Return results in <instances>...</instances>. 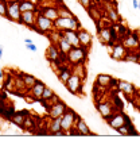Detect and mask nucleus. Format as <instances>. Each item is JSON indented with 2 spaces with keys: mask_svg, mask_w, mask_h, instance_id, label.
<instances>
[{
  "mask_svg": "<svg viewBox=\"0 0 140 158\" xmlns=\"http://www.w3.org/2000/svg\"><path fill=\"white\" fill-rule=\"evenodd\" d=\"M88 54H89L88 49L82 48V46H73L70 52L67 53L66 58L67 62L71 66H74V65H80V64H85L86 60H88Z\"/></svg>",
  "mask_w": 140,
  "mask_h": 158,
  "instance_id": "nucleus-1",
  "label": "nucleus"
},
{
  "mask_svg": "<svg viewBox=\"0 0 140 158\" xmlns=\"http://www.w3.org/2000/svg\"><path fill=\"white\" fill-rule=\"evenodd\" d=\"M80 27H81V23L75 15L71 18H58V19L54 22V28H57V30H59V31L78 30Z\"/></svg>",
  "mask_w": 140,
  "mask_h": 158,
  "instance_id": "nucleus-2",
  "label": "nucleus"
},
{
  "mask_svg": "<svg viewBox=\"0 0 140 158\" xmlns=\"http://www.w3.org/2000/svg\"><path fill=\"white\" fill-rule=\"evenodd\" d=\"M54 30V22L53 20L47 19L46 16H43L42 14H37V19H35V27L32 31H35V33H39L42 35H47L49 33H51Z\"/></svg>",
  "mask_w": 140,
  "mask_h": 158,
  "instance_id": "nucleus-3",
  "label": "nucleus"
},
{
  "mask_svg": "<svg viewBox=\"0 0 140 158\" xmlns=\"http://www.w3.org/2000/svg\"><path fill=\"white\" fill-rule=\"evenodd\" d=\"M78 116H80V115L75 112L73 108H67L66 112L61 116V128H62V131L65 132V135L69 134V131L74 127Z\"/></svg>",
  "mask_w": 140,
  "mask_h": 158,
  "instance_id": "nucleus-4",
  "label": "nucleus"
},
{
  "mask_svg": "<svg viewBox=\"0 0 140 158\" xmlns=\"http://www.w3.org/2000/svg\"><path fill=\"white\" fill-rule=\"evenodd\" d=\"M66 89L69 91L71 95H75V96H81L80 93H82V87H84V78L81 76H78L77 73L71 72V76L70 78L66 81L65 84Z\"/></svg>",
  "mask_w": 140,
  "mask_h": 158,
  "instance_id": "nucleus-5",
  "label": "nucleus"
},
{
  "mask_svg": "<svg viewBox=\"0 0 140 158\" xmlns=\"http://www.w3.org/2000/svg\"><path fill=\"white\" fill-rule=\"evenodd\" d=\"M22 11L19 8V0H7V19L19 23Z\"/></svg>",
  "mask_w": 140,
  "mask_h": 158,
  "instance_id": "nucleus-6",
  "label": "nucleus"
},
{
  "mask_svg": "<svg viewBox=\"0 0 140 158\" xmlns=\"http://www.w3.org/2000/svg\"><path fill=\"white\" fill-rule=\"evenodd\" d=\"M120 42L125 46V49H127L128 52H138L140 49V38H139V35L136 31H134V33H128Z\"/></svg>",
  "mask_w": 140,
  "mask_h": 158,
  "instance_id": "nucleus-7",
  "label": "nucleus"
},
{
  "mask_svg": "<svg viewBox=\"0 0 140 158\" xmlns=\"http://www.w3.org/2000/svg\"><path fill=\"white\" fill-rule=\"evenodd\" d=\"M69 108L67 107V104L63 102V100H58L57 103L51 104V106L47 107V116L50 118V119H54V118H59L62 116V115L66 112V110Z\"/></svg>",
  "mask_w": 140,
  "mask_h": 158,
  "instance_id": "nucleus-8",
  "label": "nucleus"
},
{
  "mask_svg": "<svg viewBox=\"0 0 140 158\" xmlns=\"http://www.w3.org/2000/svg\"><path fill=\"white\" fill-rule=\"evenodd\" d=\"M38 11L39 14H42L43 16H46L47 19L53 20V22H55L59 18L57 4H38Z\"/></svg>",
  "mask_w": 140,
  "mask_h": 158,
  "instance_id": "nucleus-9",
  "label": "nucleus"
},
{
  "mask_svg": "<svg viewBox=\"0 0 140 158\" xmlns=\"http://www.w3.org/2000/svg\"><path fill=\"white\" fill-rule=\"evenodd\" d=\"M97 37H98L101 45L104 46H112L113 44V39H112V26H102L98 27L97 30Z\"/></svg>",
  "mask_w": 140,
  "mask_h": 158,
  "instance_id": "nucleus-10",
  "label": "nucleus"
},
{
  "mask_svg": "<svg viewBox=\"0 0 140 158\" xmlns=\"http://www.w3.org/2000/svg\"><path fill=\"white\" fill-rule=\"evenodd\" d=\"M106 48L109 49V54L114 61H124V57L127 54V49L120 41L112 46H106Z\"/></svg>",
  "mask_w": 140,
  "mask_h": 158,
  "instance_id": "nucleus-11",
  "label": "nucleus"
},
{
  "mask_svg": "<svg viewBox=\"0 0 140 158\" xmlns=\"http://www.w3.org/2000/svg\"><path fill=\"white\" fill-rule=\"evenodd\" d=\"M104 7H105V16H106V19H109L110 23H121L120 22L121 18L117 11V4L105 2L104 3Z\"/></svg>",
  "mask_w": 140,
  "mask_h": 158,
  "instance_id": "nucleus-12",
  "label": "nucleus"
},
{
  "mask_svg": "<svg viewBox=\"0 0 140 158\" xmlns=\"http://www.w3.org/2000/svg\"><path fill=\"white\" fill-rule=\"evenodd\" d=\"M96 108L97 111H98V114L101 115V116L104 118V119H109L110 116H112L113 112H116V110H114L113 104L110 102H97L96 103Z\"/></svg>",
  "mask_w": 140,
  "mask_h": 158,
  "instance_id": "nucleus-13",
  "label": "nucleus"
},
{
  "mask_svg": "<svg viewBox=\"0 0 140 158\" xmlns=\"http://www.w3.org/2000/svg\"><path fill=\"white\" fill-rule=\"evenodd\" d=\"M37 14H38V10H35V11L22 12L20 19H19V23L23 24V26H26V27H28L30 30H34V27H35V19H37Z\"/></svg>",
  "mask_w": 140,
  "mask_h": 158,
  "instance_id": "nucleus-14",
  "label": "nucleus"
},
{
  "mask_svg": "<svg viewBox=\"0 0 140 158\" xmlns=\"http://www.w3.org/2000/svg\"><path fill=\"white\" fill-rule=\"evenodd\" d=\"M77 31V35H78V41H80V46H82V48L90 50L92 48V44H93V37L92 34L89 33L88 30H84L82 27H80Z\"/></svg>",
  "mask_w": 140,
  "mask_h": 158,
  "instance_id": "nucleus-15",
  "label": "nucleus"
},
{
  "mask_svg": "<svg viewBox=\"0 0 140 158\" xmlns=\"http://www.w3.org/2000/svg\"><path fill=\"white\" fill-rule=\"evenodd\" d=\"M61 57H63L61 54L58 46L55 44H50V46L46 49V58L49 60V62H57L59 65H63V62H61Z\"/></svg>",
  "mask_w": 140,
  "mask_h": 158,
  "instance_id": "nucleus-16",
  "label": "nucleus"
},
{
  "mask_svg": "<svg viewBox=\"0 0 140 158\" xmlns=\"http://www.w3.org/2000/svg\"><path fill=\"white\" fill-rule=\"evenodd\" d=\"M45 87H46L45 82L41 81V80H37V82H35L34 87L27 91V96L31 100H34V102H39L41 98H42V93H43V89H45Z\"/></svg>",
  "mask_w": 140,
  "mask_h": 158,
  "instance_id": "nucleus-17",
  "label": "nucleus"
},
{
  "mask_svg": "<svg viewBox=\"0 0 140 158\" xmlns=\"http://www.w3.org/2000/svg\"><path fill=\"white\" fill-rule=\"evenodd\" d=\"M124 112L123 111H116V112L112 114V116L109 118V119H106V123L109 126L110 128H113V130H117V128H120L121 126H124Z\"/></svg>",
  "mask_w": 140,
  "mask_h": 158,
  "instance_id": "nucleus-18",
  "label": "nucleus"
},
{
  "mask_svg": "<svg viewBox=\"0 0 140 158\" xmlns=\"http://www.w3.org/2000/svg\"><path fill=\"white\" fill-rule=\"evenodd\" d=\"M74 128L77 130L78 135H81V136H90V135H94V134L92 132L90 127L88 126V123H86V122H85L84 119H81L80 116H78L77 122H75Z\"/></svg>",
  "mask_w": 140,
  "mask_h": 158,
  "instance_id": "nucleus-19",
  "label": "nucleus"
},
{
  "mask_svg": "<svg viewBox=\"0 0 140 158\" xmlns=\"http://www.w3.org/2000/svg\"><path fill=\"white\" fill-rule=\"evenodd\" d=\"M117 91L123 92L125 96L131 98L134 96V93H136V87L132 82L129 81H124V80H118V84H117Z\"/></svg>",
  "mask_w": 140,
  "mask_h": 158,
  "instance_id": "nucleus-20",
  "label": "nucleus"
},
{
  "mask_svg": "<svg viewBox=\"0 0 140 158\" xmlns=\"http://www.w3.org/2000/svg\"><path fill=\"white\" fill-rule=\"evenodd\" d=\"M47 128H49V134H51V135H65V132L61 128V116L50 119Z\"/></svg>",
  "mask_w": 140,
  "mask_h": 158,
  "instance_id": "nucleus-21",
  "label": "nucleus"
},
{
  "mask_svg": "<svg viewBox=\"0 0 140 158\" xmlns=\"http://www.w3.org/2000/svg\"><path fill=\"white\" fill-rule=\"evenodd\" d=\"M110 81H112V76L101 73L96 77V87L101 88V89H109L110 88Z\"/></svg>",
  "mask_w": 140,
  "mask_h": 158,
  "instance_id": "nucleus-22",
  "label": "nucleus"
},
{
  "mask_svg": "<svg viewBox=\"0 0 140 158\" xmlns=\"http://www.w3.org/2000/svg\"><path fill=\"white\" fill-rule=\"evenodd\" d=\"M30 115V112L26 110H23V111H18V112H15V115L12 116V119H11V122H12L16 126V127H23V123H24V119Z\"/></svg>",
  "mask_w": 140,
  "mask_h": 158,
  "instance_id": "nucleus-23",
  "label": "nucleus"
},
{
  "mask_svg": "<svg viewBox=\"0 0 140 158\" xmlns=\"http://www.w3.org/2000/svg\"><path fill=\"white\" fill-rule=\"evenodd\" d=\"M55 45L58 46V49H59V52H61V54H62V56H67V53H69L70 50H71V48H73L71 44L63 37V35L58 39V42H57Z\"/></svg>",
  "mask_w": 140,
  "mask_h": 158,
  "instance_id": "nucleus-24",
  "label": "nucleus"
},
{
  "mask_svg": "<svg viewBox=\"0 0 140 158\" xmlns=\"http://www.w3.org/2000/svg\"><path fill=\"white\" fill-rule=\"evenodd\" d=\"M86 11H88L89 16H90L92 19L96 22V24H98V23L102 20V12H101V10L97 8L96 6H93V4H92L88 10H86Z\"/></svg>",
  "mask_w": 140,
  "mask_h": 158,
  "instance_id": "nucleus-25",
  "label": "nucleus"
},
{
  "mask_svg": "<svg viewBox=\"0 0 140 158\" xmlns=\"http://www.w3.org/2000/svg\"><path fill=\"white\" fill-rule=\"evenodd\" d=\"M62 35L71 44V46H80V41H78V35L75 30H65L62 31Z\"/></svg>",
  "mask_w": 140,
  "mask_h": 158,
  "instance_id": "nucleus-26",
  "label": "nucleus"
},
{
  "mask_svg": "<svg viewBox=\"0 0 140 158\" xmlns=\"http://www.w3.org/2000/svg\"><path fill=\"white\" fill-rule=\"evenodd\" d=\"M57 76H58V78H59V81L62 82V84H66V81L70 78V76H71V68H69V66H66V65H62L61 66V69L58 70V73H57Z\"/></svg>",
  "mask_w": 140,
  "mask_h": 158,
  "instance_id": "nucleus-27",
  "label": "nucleus"
},
{
  "mask_svg": "<svg viewBox=\"0 0 140 158\" xmlns=\"http://www.w3.org/2000/svg\"><path fill=\"white\" fill-rule=\"evenodd\" d=\"M19 8L22 12L35 11V10H38V6L31 0H19Z\"/></svg>",
  "mask_w": 140,
  "mask_h": 158,
  "instance_id": "nucleus-28",
  "label": "nucleus"
},
{
  "mask_svg": "<svg viewBox=\"0 0 140 158\" xmlns=\"http://www.w3.org/2000/svg\"><path fill=\"white\" fill-rule=\"evenodd\" d=\"M20 77H22V80H23V82H24V87H26V91H28V89H31V88L35 85V82H37V78H35L34 76H31V74L23 73V74H20Z\"/></svg>",
  "mask_w": 140,
  "mask_h": 158,
  "instance_id": "nucleus-29",
  "label": "nucleus"
},
{
  "mask_svg": "<svg viewBox=\"0 0 140 158\" xmlns=\"http://www.w3.org/2000/svg\"><path fill=\"white\" fill-rule=\"evenodd\" d=\"M57 8H58V15H59V18H71V16H74V14L71 12L70 10L63 4V3L59 2L58 4H57Z\"/></svg>",
  "mask_w": 140,
  "mask_h": 158,
  "instance_id": "nucleus-30",
  "label": "nucleus"
},
{
  "mask_svg": "<svg viewBox=\"0 0 140 158\" xmlns=\"http://www.w3.org/2000/svg\"><path fill=\"white\" fill-rule=\"evenodd\" d=\"M23 130H27V131H30V132H35V130L38 128V126L37 123H35V120L32 119L31 116H27L26 119H24V123H23Z\"/></svg>",
  "mask_w": 140,
  "mask_h": 158,
  "instance_id": "nucleus-31",
  "label": "nucleus"
},
{
  "mask_svg": "<svg viewBox=\"0 0 140 158\" xmlns=\"http://www.w3.org/2000/svg\"><path fill=\"white\" fill-rule=\"evenodd\" d=\"M125 62H140V57L138 52H128L127 50V54L124 57Z\"/></svg>",
  "mask_w": 140,
  "mask_h": 158,
  "instance_id": "nucleus-32",
  "label": "nucleus"
},
{
  "mask_svg": "<svg viewBox=\"0 0 140 158\" xmlns=\"http://www.w3.org/2000/svg\"><path fill=\"white\" fill-rule=\"evenodd\" d=\"M55 95V93H54V91L50 87H47V85H46L45 87V89H43V93H42V98H41V100H39V102H49L50 99L53 98V96Z\"/></svg>",
  "mask_w": 140,
  "mask_h": 158,
  "instance_id": "nucleus-33",
  "label": "nucleus"
},
{
  "mask_svg": "<svg viewBox=\"0 0 140 158\" xmlns=\"http://www.w3.org/2000/svg\"><path fill=\"white\" fill-rule=\"evenodd\" d=\"M84 65H85V64H80V65L71 66V72H74V73H77L78 76H81L82 78H85L86 77V70H85Z\"/></svg>",
  "mask_w": 140,
  "mask_h": 158,
  "instance_id": "nucleus-34",
  "label": "nucleus"
},
{
  "mask_svg": "<svg viewBox=\"0 0 140 158\" xmlns=\"http://www.w3.org/2000/svg\"><path fill=\"white\" fill-rule=\"evenodd\" d=\"M0 16L7 18V0H0Z\"/></svg>",
  "mask_w": 140,
  "mask_h": 158,
  "instance_id": "nucleus-35",
  "label": "nucleus"
},
{
  "mask_svg": "<svg viewBox=\"0 0 140 158\" xmlns=\"http://www.w3.org/2000/svg\"><path fill=\"white\" fill-rule=\"evenodd\" d=\"M78 3H80V4L82 6V8L88 10L89 7L93 4V0H78Z\"/></svg>",
  "mask_w": 140,
  "mask_h": 158,
  "instance_id": "nucleus-36",
  "label": "nucleus"
},
{
  "mask_svg": "<svg viewBox=\"0 0 140 158\" xmlns=\"http://www.w3.org/2000/svg\"><path fill=\"white\" fill-rule=\"evenodd\" d=\"M61 0H39V4H58Z\"/></svg>",
  "mask_w": 140,
  "mask_h": 158,
  "instance_id": "nucleus-37",
  "label": "nucleus"
},
{
  "mask_svg": "<svg viewBox=\"0 0 140 158\" xmlns=\"http://www.w3.org/2000/svg\"><path fill=\"white\" fill-rule=\"evenodd\" d=\"M117 132H118V134H121V135H128V128H127V126H121V127L120 128H117V130H116Z\"/></svg>",
  "mask_w": 140,
  "mask_h": 158,
  "instance_id": "nucleus-38",
  "label": "nucleus"
},
{
  "mask_svg": "<svg viewBox=\"0 0 140 158\" xmlns=\"http://www.w3.org/2000/svg\"><path fill=\"white\" fill-rule=\"evenodd\" d=\"M134 104H135V108L140 111V98L139 96H136V99L134 100Z\"/></svg>",
  "mask_w": 140,
  "mask_h": 158,
  "instance_id": "nucleus-39",
  "label": "nucleus"
},
{
  "mask_svg": "<svg viewBox=\"0 0 140 158\" xmlns=\"http://www.w3.org/2000/svg\"><path fill=\"white\" fill-rule=\"evenodd\" d=\"M27 49L30 50V52H37V46H35L34 44H27Z\"/></svg>",
  "mask_w": 140,
  "mask_h": 158,
  "instance_id": "nucleus-40",
  "label": "nucleus"
},
{
  "mask_svg": "<svg viewBox=\"0 0 140 158\" xmlns=\"http://www.w3.org/2000/svg\"><path fill=\"white\" fill-rule=\"evenodd\" d=\"M132 6H134L135 10H138V7H139V0H132Z\"/></svg>",
  "mask_w": 140,
  "mask_h": 158,
  "instance_id": "nucleus-41",
  "label": "nucleus"
},
{
  "mask_svg": "<svg viewBox=\"0 0 140 158\" xmlns=\"http://www.w3.org/2000/svg\"><path fill=\"white\" fill-rule=\"evenodd\" d=\"M24 44H32V39H30V38H27V39H24Z\"/></svg>",
  "mask_w": 140,
  "mask_h": 158,
  "instance_id": "nucleus-42",
  "label": "nucleus"
},
{
  "mask_svg": "<svg viewBox=\"0 0 140 158\" xmlns=\"http://www.w3.org/2000/svg\"><path fill=\"white\" fill-rule=\"evenodd\" d=\"M3 77H4V72H3V69L0 68V78H3Z\"/></svg>",
  "mask_w": 140,
  "mask_h": 158,
  "instance_id": "nucleus-43",
  "label": "nucleus"
},
{
  "mask_svg": "<svg viewBox=\"0 0 140 158\" xmlns=\"http://www.w3.org/2000/svg\"><path fill=\"white\" fill-rule=\"evenodd\" d=\"M105 2H109V3H113V4H117V0H105Z\"/></svg>",
  "mask_w": 140,
  "mask_h": 158,
  "instance_id": "nucleus-44",
  "label": "nucleus"
},
{
  "mask_svg": "<svg viewBox=\"0 0 140 158\" xmlns=\"http://www.w3.org/2000/svg\"><path fill=\"white\" fill-rule=\"evenodd\" d=\"M3 58V49H2V46H0V60Z\"/></svg>",
  "mask_w": 140,
  "mask_h": 158,
  "instance_id": "nucleus-45",
  "label": "nucleus"
},
{
  "mask_svg": "<svg viewBox=\"0 0 140 158\" xmlns=\"http://www.w3.org/2000/svg\"><path fill=\"white\" fill-rule=\"evenodd\" d=\"M138 10H139V11H140V0H139V7H138Z\"/></svg>",
  "mask_w": 140,
  "mask_h": 158,
  "instance_id": "nucleus-46",
  "label": "nucleus"
}]
</instances>
